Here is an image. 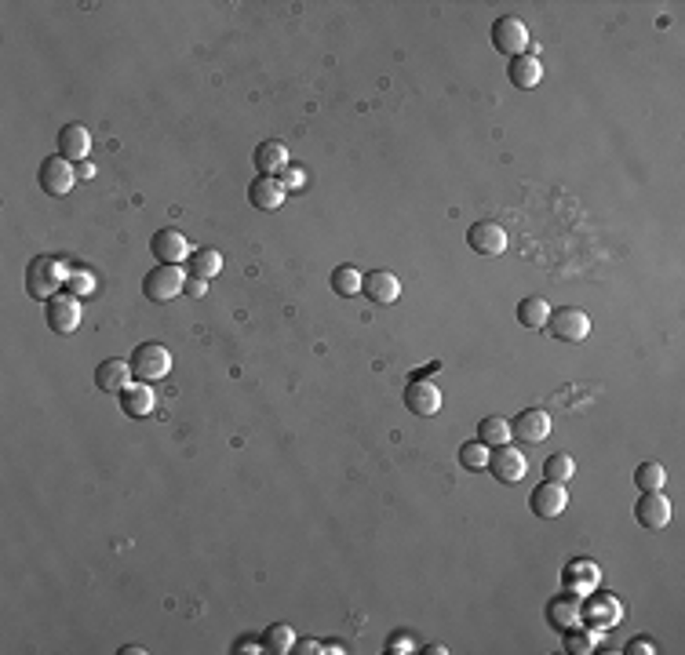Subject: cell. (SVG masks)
Returning <instances> with one entry per match:
<instances>
[{
	"label": "cell",
	"mask_w": 685,
	"mask_h": 655,
	"mask_svg": "<svg viewBox=\"0 0 685 655\" xmlns=\"http://www.w3.org/2000/svg\"><path fill=\"white\" fill-rule=\"evenodd\" d=\"M467 244H471L478 255L496 259V255H504V251H507V230H504L500 222L482 219V222H475V226L467 230Z\"/></svg>",
	"instance_id": "cell-10"
},
{
	"label": "cell",
	"mask_w": 685,
	"mask_h": 655,
	"mask_svg": "<svg viewBox=\"0 0 685 655\" xmlns=\"http://www.w3.org/2000/svg\"><path fill=\"white\" fill-rule=\"evenodd\" d=\"M132 372H135L139 383H157V379H164V376L171 372V354H168V347H161V343H142V347H135V354H132Z\"/></svg>",
	"instance_id": "cell-3"
},
{
	"label": "cell",
	"mask_w": 685,
	"mask_h": 655,
	"mask_svg": "<svg viewBox=\"0 0 685 655\" xmlns=\"http://www.w3.org/2000/svg\"><path fill=\"white\" fill-rule=\"evenodd\" d=\"M252 161H256V171H259V175H281V171L292 164V161H289L285 142H278V139L259 142V146H256V153H252Z\"/></svg>",
	"instance_id": "cell-19"
},
{
	"label": "cell",
	"mask_w": 685,
	"mask_h": 655,
	"mask_svg": "<svg viewBox=\"0 0 685 655\" xmlns=\"http://www.w3.org/2000/svg\"><path fill=\"white\" fill-rule=\"evenodd\" d=\"M146 648L142 644H128V648H121V655H142Z\"/></svg>",
	"instance_id": "cell-41"
},
{
	"label": "cell",
	"mask_w": 685,
	"mask_h": 655,
	"mask_svg": "<svg viewBox=\"0 0 685 655\" xmlns=\"http://www.w3.org/2000/svg\"><path fill=\"white\" fill-rule=\"evenodd\" d=\"M493 48H496L500 55H511V59L525 55V48H529V26H525L518 15L496 19V23H493Z\"/></svg>",
	"instance_id": "cell-4"
},
{
	"label": "cell",
	"mask_w": 685,
	"mask_h": 655,
	"mask_svg": "<svg viewBox=\"0 0 685 655\" xmlns=\"http://www.w3.org/2000/svg\"><path fill=\"white\" fill-rule=\"evenodd\" d=\"M48 328L59 336H70L81 328V302L77 295H55L48 298Z\"/></svg>",
	"instance_id": "cell-13"
},
{
	"label": "cell",
	"mask_w": 685,
	"mask_h": 655,
	"mask_svg": "<svg viewBox=\"0 0 685 655\" xmlns=\"http://www.w3.org/2000/svg\"><path fill=\"white\" fill-rule=\"evenodd\" d=\"M219 269H222V255H219L215 248H197V251L190 255V273H193V277L211 280Z\"/></svg>",
	"instance_id": "cell-25"
},
{
	"label": "cell",
	"mask_w": 685,
	"mask_h": 655,
	"mask_svg": "<svg viewBox=\"0 0 685 655\" xmlns=\"http://www.w3.org/2000/svg\"><path fill=\"white\" fill-rule=\"evenodd\" d=\"M634 484H638L641 492H663V484H667V470H663L660 463H641V466L634 470Z\"/></svg>",
	"instance_id": "cell-30"
},
{
	"label": "cell",
	"mask_w": 685,
	"mask_h": 655,
	"mask_svg": "<svg viewBox=\"0 0 685 655\" xmlns=\"http://www.w3.org/2000/svg\"><path fill=\"white\" fill-rule=\"evenodd\" d=\"M529 503H533V513H536V517L554 521V517H562V510L569 506V492H565V484L543 477V484H536V492H533Z\"/></svg>",
	"instance_id": "cell-12"
},
{
	"label": "cell",
	"mask_w": 685,
	"mask_h": 655,
	"mask_svg": "<svg viewBox=\"0 0 685 655\" xmlns=\"http://www.w3.org/2000/svg\"><path fill=\"white\" fill-rule=\"evenodd\" d=\"M543 474H547V481L565 484V481H572V477H576V459H572V455H565V452H554V455H547Z\"/></svg>",
	"instance_id": "cell-28"
},
{
	"label": "cell",
	"mask_w": 685,
	"mask_h": 655,
	"mask_svg": "<svg viewBox=\"0 0 685 655\" xmlns=\"http://www.w3.org/2000/svg\"><path fill=\"white\" fill-rule=\"evenodd\" d=\"M405 408L412 412V415H419V419H430V415H437L441 412V390L430 383V379H412L408 386H405Z\"/></svg>",
	"instance_id": "cell-8"
},
{
	"label": "cell",
	"mask_w": 685,
	"mask_h": 655,
	"mask_svg": "<svg viewBox=\"0 0 685 655\" xmlns=\"http://www.w3.org/2000/svg\"><path fill=\"white\" fill-rule=\"evenodd\" d=\"M478 441L489 445V448H504V445H511V423H507L504 415H489V419H482V423H478Z\"/></svg>",
	"instance_id": "cell-24"
},
{
	"label": "cell",
	"mask_w": 685,
	"mask_h": 655,
	"mask_svg": "<svg viewBox=\"0 0 685 655\" xmlns=\"http://www.w3.org/2000/svg\"><path fill=\"white\" fill-rule=\"evenodd\" d=\"M182 291H186V295H193V298H204V291H208V280H204V277H193V273H190V277H186V288H182Z\"/></svg>",
	"instance_id": "cell-38"
},
{
	"label": "cell",
	"mask_w": 685,
	"mask_h": 655,
	"mask_svg": "<svg viewBox=\"0 0 685 655\" xmlns=\"http://www.w3.org/2000/svg\"><path fill=\"white\" fill-rule=\"evenodd\" d=\"M547 317H551L547 298L529 295V298H522V302H518V324H522V328H533V332H543V328H547Z\"/></svg>",
	"instance_id": "cell-23"
},
{
	"label": "cell",
	"mask_w": 685,
	"mask_h": 655,
	"mask_svg": "<svg viewBox=\"0 0 685 655\" xmlns=\"http://www.w3.org/2000/svg\"><path fill=\"white\" fill-rule=\"evenodd\" d=\"M627 655H656V640H649V637H634V640L627 644Z\"/></svg>",
	"instance_id": "cell-36"
},
{
	"label": "cell",
	"mask_w": 685,
	"mask_h": 655,
	"mask_svg": "<svg viewBox=\"0 0 685 655\" xmlns=\"http://www.w3.org/2000/svg\"><path fill=\"white\" fill-rule=\"evenodd\" d=\"M182 288H186V273H182L179 266H157V269H150L146 280H142V295H146L150 302H171Z\"/></svg>",
	"instance_id": "cell-5"
},
{
	"label": "cell",
	"mask_w": 685,
	"mask_h": 655,
	"mask_svg": "<svg viewBox=\"0 0 685 655\" xmlns=\"http://www.w3.org/2000/svg\"><path fill=\"white\" fill-rule=\"evenodd\" d=\"M547 332L562 343H583L591 336V317L576 306H562V309H551L547 317Z\"/></svg>",
	"instance_id": "cell-2"
},
{
	"label": "cell",
	"mask_w": 685,
	"mask_h": 655,
	"mask_svg": "<svg viewBox=\"0 0 685 655\" xmlns=\"http://www.w3.org/2000/svg\"><path fill=\"white\" fill-rule=\"evenodd\" d=\"M66 280H70V288H73V295H84V291H92V284H95V280H92L88 273H70Z\"/></svg>",
	"instance_id": "cell-37"
},
{
	"label": "cell",
	"mask_w": 685,
	"mask_h": 655,
	"mask_svg": "<svg viewBox=\"0 0 685 655\" xmlns=\"http://www.w3.org/2000/svg\"><path fill=\"white\" fill-rule=\"evenodd\" d=\"M121 412L128 419H146L153 412V390L146 383H128L121 390Z\"/></svg>",
	"instance_id": "cell-21"
},
{
	"label": "cell",
	"mask_w": 685,
	"mask_h": 655,
	"mask_svg": "<svg viewBox=\"0 0 685 655\" xmlns=\"http://www.w3.org/2000/svg\"><path fill=\"white\" fill-rule=\"evenodd\" d=\"M88 153H92V135H88V128H84V124H66V128L59 132V157H66V161L73 164V161H88Z\"/></svg>",
	"instance_id": "cell-18"
},
{
	"label": "cell",
	"mask_w": 685,
	"mask_h": 655,
	"mask_svg": "<svg viewBox=\"0 0 685 655\" xmlns=\"http://www.w3.org/2000/svg\"><path fill=\"white\" fill-rule=\"evenodd\" d=\"M285 197H289V190H285V182H281L278 175H259V179L249 186V200H252L259 211H278V208L285 204Z\"/></svg>",
	"instance_id": "cell-15"
},
{
	"label": "cell",
	"mask_w": 685,
	"mask_h": 655,
	"mask_svg": "<svg viewBox=\"0 0 685 655\" xmlns=\"http://www.w3.org/2000/svg\"><path fill=\"white\" fill-rule=\"evenodd\" d=\"M507 77H511L514 88H525V92H529V88H536V84L543 81V66H540L536 55H518V59H511Z\"/></svg>",
	"instance_id": "cell-22"
},
{
	"label": "cell",
	"mask_w": 685,
	"mask_h": 655,
	"mask_svg": "<svg viewBox=\"0 0 685 655\" xmlns=\"http://www.w3.org/2000/svg\"><path fill=\"white\" fill-rule=\"evenodd\" d=\"M565 648L572 655H591L594 651V633H583L580 626H572V630H565Z\"/></svg>",
	"instance_id": "cell-33"
},
{
	"label": "cell",
	"mask_w": 685,
	"mask_h": 655,
	"mask_svg": "<svg viewBox=\"0 0 685 655\" xmlns=\"http://www.w3.org/2000/svg\"><path fill=\"white\" fill-rule=\"evenodd\" d=\"M70 273H66V266L59 262V259H52V255H37L30 266H26V291H30V298H55L59 295V284L66 280Z\"/></svg>",
	"instance_id": "cell-1"
},
{
	"label": "cell",
	"mask_w": 685,
	"mask_h": 655,
	"mask_svg": "<svg viewBox=\"0 0 685 655\" xmlns=\"http://www.w3.org/2000/svg\"><path fill=\"white\" fill-rule=\"evenodd\" d=\"M634 521L645 532H663L670 524V503L663 492H641V499L634 503Z\"/></svg>",
	"instance_id": "cell-7"
},
{
	"label": "cell",
	"mask_w": 685,
	"mask_h": 655,
	"mask_svg": "<svg viewBox=\"0 0 685 655\" xmlns=\"http://www.w3.org/2000/svg\"><path fill=\"white\" fill-rule=\"evenodd\" d=\"M292 651H299V655H318V651H325V644H321V640H296Z\"/></svg>",
	"instance_id": "cell-40"
},
{
	"label": "cell",
	"mask_w": 685,
	"mask_h": 655,
	"mask_svg": "<svg viewBox=\"0 0 685 655\" xmlns=\"http://www.w3.org/2000/svg\"><path fill=\"white\" fill-rule=\"evenodd\" d=\"M489 474L500 481V484H522L525 474H529V463L518 448L504 445V448H493L489 452Z\"/></svg>",
	"instance_id": "cell-6"
},
{
	"label": "cell",
	"mask_w": 685,
	"mask_h": 655,
	"mask_svg": "<svg viewBox=\"0 0 685 655\" xmlns=\"http://www.w3.org/2000/svg\"><path fill=\"white\" fill-rule=\"evenodd\" d=\"M387 651H390V655H408V651H416V648H412V637H408V633H394V637L387 640Z\"/></svg>",
	"instance_id": "cell-35"
},
{
	"label": "cell",
	"mask_w": 685,
	"mask_h": 655,
	"mask_svg": "<svg viewBox=\"0 0 685 655\" xmlns=\"http://www.w3.org/2000/svg\"><path fill=\"white\" fill-rule=\"evenodd\" d=\"M234 651H241V655H252V651H267V648H263V637H241Z\"/></svg>",
	"instance_id": "cell-39"
},
{
	"label": "cell",
	"mask_w": 685,
	"mask_h": 655,
	"mask_svg": "<svg viewBox=\"0 0 685 655\" xmlns=\"http://www.w3.org/2000/svg\"><path fill=\"white\" fill-rule=\"evenodd\" d=\"M361 269L357 266H350V262H343V266H336L332 269V291L336 295H357L361 291Z\"/></svg>",
	"instance_id": "cell-26"
},
{
	"label": "cell",
	"mask_w": 685,
	"mask_h": 655,
	"mask_svg": "<svg viewBox=\"0 0 685 655\" xmlns=\"http://www.w3.org/2000/svg\"><path fill=\"white\" fill-rule=\"evenodd\" d=\"M583 586L580 593H587V590H594L598 586V568L591 564V561H576V564H569L565 568V586Z\"/></svg>",
	"instance_id": "cell-32"
},
{
	"label": "cell",
	"mask_w": 685,
	"mask_h": 655,
	"mask_svg": "<svg viewBox=\"0 0 685 655\" xmlns=\"http://www.w3.org/2000/svg\"><path fill=\"white\" fill-rule=\"evenodd\" d=\"M361 291H365L372 302L390 306V302H397V298H401V280H397L390 269H372V273L361 280Z\"/></svg>",
	"instance_id": "cell-16"
},
{
	"label": "cell",
	"mask_w": 685,
	"mask_h": 655,
	"mask_svg": "<svg viewBox=\"0 0 685 655\" xmlns=\"http://www.w3.org/2000/svg\"><path fill=\"white\" fill-rule=\"evenodd\" d=\"M547 434H551V415L543 408H525L511 423V437H518L522 445H543Z\"/></svg>",
	"instance_id": "cell-11"
},
{
	"label": "cell",
	"mask_w": 685,
	"mask_h": 655,
	"mask_svg": "<svg viewBox=\"0 0 685 655\" xmlns=\"http://www.w3.org/2000/svg\"><path fill=\"white\" fill-rule=\"evenodd\" d=\"M41 190L48 193V197H66L70 190H73V182H77V175H73V164L66 161V157H48L44 164H41Z\"/></svg>",
	"instance_id": "cell-9"
},
{
	"label": "cell",
	"mask_w": 685,
	"mask_h": 655,
	"mask_svg": "<svg viewBox=\"0 0 685 655\" xmlns=\"http://www.w3.org/2000/svg\"><path fill=\"white\" fill-rule=\"evenodd\" d=\"M132 376H135V372H132L128 361H113V357H110V361H103V365L95 368V386L106 390V394H121V390L132 383Z\"/></svg>",
	"instance_id": "cell-20"
},
{
	"label": "cell",
	"mask_w": 685,
	"mask_h": 655,
	"mask_svg": "<svg viewBox=\"0 0 685 655\" xmlns=\"http://www.w3.org/2000/svg\"><path fill=\"white\" fill-rule=\"evenodd\" d=\"M598 615H605L602 619V626H616L620 622V604H616V597H591V604L583 608V619H598Z\"/></svg>",
	"instance_id": "cell-31"
},
{
	"label": "cell",
	"mask_w": 685,
	"mask_h": 655,
	"mask_svg": "<svg viewBox=\"0 0 685 655\" xmlns=\"http://www.w3.org/2000/svg\"><path fill=\"white\" fill-rule=\"evenodd\" d=\"M281 182H285V190H289V193H296V190H303V186H307V171H303V168H296V164H289V168L281 171Z\"/></svg>",
	"instance_id": "cell-34"
},
{
	"label": "cell",
	"mask_w": 685,
	"mask_h": 655,
	"mask_svg": "<svg viewBox=\"0 0 685 655\" xmlns=\"http://www.w3.org/2000/svg\"><path fill=\"white\" fill-rule=\"evenodd\" d=\"M263 648H267V651H278V655L292 651V648H296V633H292V626H285V622L267 626V633H263Z\"/></svg>",
	"instance_id": "cell-29"
},
{
	"label": "cell",
	"mask_w": 685,
	"mask_h": 655,
	"mask_svg": "<svg viewBox=\"0 0 685 655\" xmlns=\"http://www.w3.org/2000/svg\"><path fill=\"white\" fill-rule=\"evenodd\" d=\"M153 255L161 266H179L186 262L193 251H190V240L179 233V230H157L153 233Z\"/></svg>",
	"instance_id": "cell-14"
},
{
	"label": "cell",
	"mask_w": 685,
	"mask_h": 655,
	"mask_svg": "<svg viewBox=\"0 0 685 655\" xmlns=\"http://www.w3.org/2000/svg\"><path fill=\"white\" fill-rule=\"evenodd\" d=\"M547 622H551L554 630H572V626H580V622H583V604H580V597H572V593L554 597V601L547 604Z\"/></svg>",
	"instance_id": "cell-17"
},
{
	"label": "cell",
	"mask_w": 685,
	"mask_h": 655,
	"mask_svg": "<svg viewBox=\"0 0 685 655\" xmlns=\"http://www.w3.org/2000/svg\"><path fill=\"white\" fill-rule=\"evenodd\" d=\"M489 445H482V441H467V445H460V466L464 470H471V474H478V470H489Z\"/></svg>",
	"instance_id": "cell-27"
}]
</instances>
